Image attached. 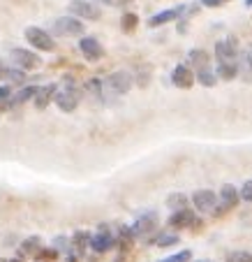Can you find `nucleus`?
<instances>
[{
  "label": "nucleus",
  "mask_w": 252,
  "mask_h": 262,
  "mask_svg": "<svg viewBox=\"0 0 252 262\" xmlns=\"http://www.w3.org/2000/svg\"><path fill=\"white\" fill-rule=\"evenodd\" d=\"M134 84V77L125 70H118V72H111L107 79L102 81V93H104V100L107 98H118V95H125L130 93Z\"/></svg>",
  "instance_id": "obj_1"
},
{
  "label": "nucleus",
  "mask_w": 252,
  "mask_h": 262,
  "mask_svg": "<svg viewBox=\"0 0 252 262\" xmlns=\"http://www.w3.org/2000/svg\"><path fill=\"white\" fill-rule=\"evenodd\" d=\"M51 30H54V35H58V37H84L86 28H84V21L74 19V16H58V19L54 21V26H51Z\"/></svg>",
  "instance_id": "obj_2"
},
{
  "label": "nucleus",
  "mask_w": 252,
  "mask_h": 262,
  "mask_svg": "<svg viewBox=\"0 0 252 262\" xmlns=\"http://www.w3.org/2000/svg\"><path fill=\"white\" fill-rule=\"evenodd\" d=\"M238 202H241L238 188L232 186V183H224L222 188H220V193H218V204H215V209H213V216H224L227 211L236 209Z\"/></svg>",
  "instance_id": "obj_3"
},
{
  "label": "nucleus",
  "mask_w": 252,
  "mask_h": 262,
  "mask_svg": "<svg viewBox=\"0 0 252 262\" xmlns=\"http://www.w3.org/2000/svg\"><path fill=\"white\" fill-rule=\"evenodd\" d=\"M69 10V16H74V19H84V21H99L102 19V10H99L95 3L90 0H72L67 5Z\"/></svg>",
  "instance_id": "obj_4"
},
{
  "label": "nucleus",
  "mask_w": 252,
  "mask_h": 262,
  "mask_svg": "<svg viewBox=\"0 0 252 262\" xmlns=\"http://www.w3.org/2000/svg\"><path fill=\"white\" fill-rule=\"evenodd\" d=\"M26 40H28L30 47H35L37 51H54L56 42L51 37V33H46L44 28H37V26H28L26 28Z\"/></svg>",
  "instance_id": "obj_5"
},
{
  "label": "nucleus",
  "mask_w": 252,
  "mask_h": 262,
  "mask_svg": "<svg viewBox=\"0 0 252 262\" xmlns=\"http://www.w3.org/2000/svg\"><path fill=\"white\" fill-rule=\"evenodd\" d=\"M158 213L155 211H146L137 218V221L130 225V232H132L134 239H141V237H148V234L158 232Z\"/></svg>",
  "instance_id": "obj_6"
},
{
  "label": "nucleus",
  "mask_w": 252,
  "mask_h": 262,
  "mask_svg": "<svg viewBox=\"0 0 252 262\" xmlns=\"http://www.w3.org/2000/svg\"><path fill=\"white\" fill-rule=\"evenodd\" d=\"M10 58H12V68H19L23 70V72H28V70H37L42 65V58L35 51H28V49H21V47H14V49H10Z\"/></svg>",
  "instance_id": "obj_7"
},
{
  "label": "nucleus",
  "mask_w": 252,
  "mask_h": 262,
  "mask_svg": "<svg viewBox=\"0 0 252 262\" xmlns=\"http://www.w3.org/2000/svg\"><path fill=\"white\" fill-rule=\"evenodd\" d=\"M79 51L81 56H84L88 63H97V60L104 58V47L99 45L97 37H93V35H84L79 40Z\"/></svg>",
  "instance_id": "obj_8"
},
{
  "label": "nucleus",
  "mask_w": 252,
  "mask_h": 262,
  "mask_svg": "<svg viewBox=\"0 0 252 262\" xmlns=\"http://www.w3.org/2000/svg\"><path fill=\"white\" fill-rule=\"evenodd\" d=\"M88 246H90V251H93V253L102 255V253L111 251V248L116 246V234L109 232V228H104V225H102V230H99L97 234H93V237H90Z\"/></svg>",
  "instance_id": "obj_9"
},
{
  "label": "nucleus",
  "mask_w": 252,
  "mask_h": 262,
  "mask_svg": "<svg viewBox=\"0 0 252 262\" xmlns=\"http://www.w3.org/2000/svg\"><path fill=\"white\" fill-rule=\"evenodd\" d=\"M215 58H218V63H229V60L238 58V40L234 35H229L227 40H220L215 45Z\"/></svg>",
  "instance_id": "obj_10"
},
{
  "label": "nucleus",
  "mask_w": 252,
  "mask_h": 262,
  "mask_svg": "<svg viewBox=\"0 0 252 262\" xmlns=\"http://www.w3.org/2000/svg\"><path fill=\"white\" fill-rule=\"evenodd\" d=\"M192 204L199 213H208L218 204V193H215V190H208V188H201V190H197V193H192Z\"/></svg>",
  "instance_id": "obj_11"
},
{
  "label": "nucleus",
  "mask_w": 252,
  "mask_h": 262,
  "mask_svg": "<svg viewBox=\"0 0 252 262\" xmlns=\"http://www.w3.org/2000/svg\"><path fill=\"white\" fill-rule=\"evenodd\" d=\"M171 84L176 86V89H183V91L192 89V86H194V72H192V68H190L188 63L176 65V68H173V72H171Z\"/></svg>",
  "instance_id": "obj_12"
},
{
  "label": "nucleus",
  "mask_w": 252,
  "mask_h": 262,
  "mask_svg": "<svg viewBox=\"0 0 252 262\" xmlns=\"http://www.w3.org/2000/svg\"><path fill=\"white\" fill-rule=\"evenodd\" d=\"M183 12H185V5L169 7V10L158 12V14L150 16V19H148V26H150V28H160V26H164V24H171V21H178L181 16H183Z\"/></svg>",
  "instance_id": "obj_13"
},
{
  "label": "nucleus",
  "mask_w": 252,
  "mask_h": 262,
  "mask_svg": "<svg viewBox=\"0 0 252 262\" xmlns=\"http://www.w3.org/2000/svg\"><path fill=\"white\" fill-rule=\"evenodd\" d=\"M194 218H197V213L192 211V209H178V211H173L171 216H169V221H167V225L169 228H173V230H185V228H190L194 223Z\"/></svg>",
  "instance_id": "obj_14"
},
{
  "label": "nucleus",
  "mask_w": 252,
  "mask_h": 262,
  "mask_svg": "<svg viewBox=\"0 0 252 262\" xmlns=\"http://www.w3.org/2000/svg\"><path fill=\"white\" fill-rule=\"evenodd\" d=\"M238 77H241L245 84H252V45H247V49L238 51Z\"/></svg>",
  "instance_id": "obj_15"
},
{
  "label": "nucleus",
  "mask_w": 252,
  "mask_h": 262,
  "mask_svg": "<svg viewBox=\"0 0 252 262\" xmlns=\"http://www.w3.org/2000/svg\"><path fill=\"white\" fill-rule=\"evenodd\" d=\"M56 91H58V84H44V86H37V93H35V98H33L35 107L40 109V112H42V109H46L51 102H54Z\"/></svg>",
  "instance_id": "obj_16"
},
{
  "label": "nucleus",
  "mask_w": 252,
  "mask_h": 262,
  "mask_svg": "<svg viewBox=\"0 0 252 262\" xmlns=\"http://www.w3.org/2000/svg\"><path fill=\"white\" fill-rule=\"evenodd\" d=\"M188 65H192L194 70H211V56L204 49H192L188 54Z\"/></svg>",
  "instance_id": "obj_17"
},
{
  "label": "nucleus",
  "mask_w": 252,
  "mask_h": 262,
  "mask_svg": "<svg viewBox=\"0 0 252 262\" xmlns=\"http://www.w3.org/2000/svg\"><path fill=\"white\" fill-rule=\"evenodd\" d=\"M90 237H93V234L86 232V230H77V232L72 234V237H69V244H72V251H74L77 255H84V253L88 251Z\"/></svg>",
  "instance_id": "obj_18"
},
{
  "label": "nucleus",
  "mask_w": 252,
  "mask_h": 262,
  "mask_svg": "<svg viewBox=\"0 0 252 262\" xmlns=\"http://www.w3.org/2000/svg\"><path fill=\"white\" fill-rule=\"evenodd\" d=\"M7 86H26V81H28V74L23 72V70L19 68H5V72H3V79Z\"/></svg>",
  "instance_id": "obj_19"
},
{
  "label": "nucleus",
  "mask_w": 252,
  "mask_h": 262,
  "mask_svg": "<svg viewBox=\"0 0 252 262\" xmlns=\"http://www.w3.org/2000/svg\"><path fill=\"white\" fill-rule=\"evenodd\" d=\"M213 72H215V77H218V79L232 81V79H236V77H238V65H236V60H229V63H218V68L213 70Z\"/></svg>",
  "instance_id": "obj_20"
},
{
  "label": "nucleus",
  "mask_w": 252,
  "mask_h": 262,
  "mask_svg": "<svg viewBox=\"0 0 252 262\" xmlns=\"http://www.w3.org/2000/svg\"><path fill=\"white\" fill-rule=\"evenodd\" d=\"M35 93H37V86H21L16 93H12L10 107H19V104H23V102H30V100L35 98Z\"/></svg>",
  "instance_id": "obj_21"
},
{
  "label": "nucleus",
  "mask_w": 252,
  "mask_h": 262,
  "mask_svg": "<svg viewBox=\"0 0 252 262\" xmlns=\"http://www.w3.org/2000/svg\"><path fill=\"white\" fill-rule=\"evenodd\" d=\"M42 248V239L40 237H26L19 246V257H26V255H35V253Z\"/></svg>",
  "instance_id": "obj_22"
},
{
  "label": "nucleus",
  "mask_w": 252,
  "mask_h": 262,
  "mask_svg": "<svg viewBox=\"0 0 252 262\" xmlns=\"http://www.w3.org/2000/svg\"><path fill=\"white\" fill-rule=\"evenodd\" d=\"M194 81H199V84L206 86V89L218 86V77H215V72H213V70H199V72L194 74Z\"/></svg>",
  "instance_id": "obj_23"
},
{
  "label": "nucleus",
  "mask_w": 252,
  "mask_h": 262,
  "mask_svg": "<svg viewBox=\"0 0 252 262\" xmlns=\"http://www.w3.org/2000/svg\"><path fill=\"white\" fill-rule=\"evenodd\" d=\"M188 204H190V198H188V195H183V193H173V195H169V198H167V207L171 209V211L188 209Z\"/></svg>",
  "instance_id": "obj_24"
},
{
  "label": "nucleus",
  "mask_w": 252,
  "mask_h": 262,
  "mask_svg": "<svg viewBox=\"0 0 252 262\" xmlns=\"http://www.w3.org/2000/svg\"><path fill=\"white\" fill-rule=\"evenodd\" d=\"M137 26H139V16L134 14V12H125V14L120 16V28H123V33H134Z\"/></svg>",
  "instance_id": "obj_25"
},
{
  "label": "nucleus",
  "mask_w": 252,
  "mask_h": 262,
  "mask_svg": "<svg viewBox=\"0 0 252 262\" xmlns=\"http://www.w3.org/2000/svg\"><path fill=\"white\" fill-rule=\"evenodd\" d=\"M86 93H90L93 98H97V100H104L102 79H88V81H86Z\"/></svg>",
  "instance_id": "obj_26"
},
{
  "label": "nucleus",
  "mask_w": 252,
  "mask_h": 262,
  "mask_svg": "<svg viewBox=\"0 0 252 262\" xmlns=\"http://www.w3.org/2000/svg\"><path fill=\"white\" fill-rule=\"evenodd\" d=\"M158 262H192V251H178L173 255L164 257V260H158Z\"/></svg>",
  "instance_id": "obj_27"
},
{
  "label": "nucleus",
  "mask_w": 252,
  "mask_h": 262,
  "mask_svg": "<svg viewBox=\"0 0 252 262\" xmlns=\"http://www.w3.org/2000/svg\"><path fill=\"white\" fill-rule=\"evenodd\" d=\"M58 255H60V253L56 251V248H40V251L35 253V257H37V260H46V262L58 260Z\"/></svg>",
  "instance_id": "obj_28"
},
{
  "label": "nucleus",
  "mask_w": 252,
  "mask_h": 262,
  "mask_svg": "<svg viewBox=\"0 0 252 262\" xmlns=\"http://www.w3.org/2000/svg\"><path fill=\"white\" fill-rule=\"evenodd\" d=\"M178 244V234H164V232H160V237H158V246L160 248H169V246H176Z\"/></svg>",
  "instance_id": "obj_29"
},
{
  "label": "nucleus",
  "mask_w": 252,
  "mask_h": 262,
  "mask_svg": "<svg viewBox=\"0 0 252 262\" xmlns=\"http://www.w3.org/2000/svg\"><path fill=\"white\" fill-rule=\"evenodd\" d=\"M51 248H56L58 253H69V251H72L69 237H56V239H54V246H51Z\"/></svg>",
  "instance_id": "obj_30"
},
{
  "label": "nucleus",
  "mask_w": 252,
  "mask_h": 262,
  "mask_svg": "<svg viewBox=\"0 0 252 262\" xmlns=\"http://www.w3.org/2000/svg\"><path fill=\"white\" fill-rule=\"evenodd\" d=\"M229 262H252V253L247 251H234L229 255Z\"/></svg>",
  "instance_id": "obj_31"
},
{
  "label": "nucleus",
  "mask_w": 252,
  "mask_h": 262,
  "mask_svg": "<svg viewBox=\"0 0 252 262\" xmlns=\"http://www.w3.org/2000/svg\"><path fill=\"white\" fill-rule=\"evenodd\" d=\"M238 195H241L243 202H252V179H250V181L243 183V188L238 190Z\"/></svg>",
  "instance_id": "obj_32"
},
{
  "label": "nucleus",
  "mask_w": 252,
  "mask_h": 262,
  "mask_svg": "<svg viewBox=\"0 0 252 262\" xmlns=\"http://www.w3.org/2000/svg\"><path fill=\"white\" fill-rule=\"evenodd\" d=\"M10 98H12V86L3 84V86H0V102H7Z\"/></svg>",
  "instance_id": "obj_33"
},
{
  "label": "nucleus",
  "mask_w": 252,
  "mask_h": 262,
  "mask_svg": "<svg viewBox=\"0 0 252 262\" xmlns=\"http://www.w3.org/2000/svg\"><path fill=\"white\" fill-rule=\"evenodd\" d=\"M224 3H229V0H201L204 7H220V5H224Z\"/></svg>",
  "instance_id": "obj_34"
},
{
  "label": "nucleus",
  "mask_w": 252,
  "mask_h": 262,
  "mask_svg": "<svg viewBox=\"0 0 252 262\" xmlns=\"http://www.w3.org/2000/svg\"><path fill=\"white\" fill-rule=\"evenodd\" d=\"M132 5V0H111V7H128Z\"/></svg>",
  "instance_id": "obj_35"
},
{
  "label": "nucleus",
  "mask_w": 252,
  "mask_h": 262,
  "mask_svg": "<svg viewBox=\"0 0 252 262\" xmlns=\"http://www.w3.org/2000/svg\"><path fill=\"white\" fill-rule=\"evenodd\" d=\"M65 262H79V255H77L74 251H69L67 257H65Z\"/></svg>",
  "instance_id": "obj_36"
},
{
  "label": "nucleus",
  "mask_w": 252,
  "mask_h": 262,
  "mask_svg": "<svg viewBox=\"0 0 252 262\" xmlns=\"http://www.w3.org/2000/svg\"><path fill=\"white\" fill-rule=\"evenodd\" d=\"M3 72H5V63H3V58H0V79H3Z\"/></svg>",
  "instance_id": "obj_37"
},
{
  "label": "nucleus",
  "mask_w": 252,
  "mask_h": 262,
  "mask_svg": "<svg viewBox=\"0 0 252 262\" xmlns=\"http://www.w3.org/2000/svg\"><path fill=\"white\" fill-rule=\"evenodd\" d=\"M7 262H23V260H21V257H14V260H7Z\"/></svg>",
  "instance_id": "obj_38"
},
{
  "label": "nucleus",
  "mask_w": 252,
  "mask_h": 262,
  "mask_svg": "<svg viewBox=\"0 0 252 262\" xmlns=\"http://www.w3.org/2000/svg\"><path fill=\"white\" fill-rule=\"evenodd\" d=\"M245 7H252V0H245Z\"/></svg>",
  "instance_id": "obj_39"
},
{
  "label": "nucleus",
  "mask_w": 252,
  "mask_h": 262,
  "mask_svg": "<svg viewBox=\"0 0 252 262\" xmlns=\"http://www.w3.org/2000/svg\"><path fill=\"white\" fill-rule=\"evenodd\" d=\"M194 262H213V260H194Z\"/></svg>",
  "instance_id": "obj_40"
},
{
  "label": "nucleus",
  "mask_w": 252,
  "mask_h": 262,
  "mask_svg": "<svg viewBox=\"0 0 252 262\" xmlns=\"http://www.w3.org/2000/svg\"><path fill=\"white\" fill-rule=\"evenodd\" d=\"M0 262H7V260H3V257H0Z\"/></svg>",
  "instance_id": "obj_41"
}]
</instances>
